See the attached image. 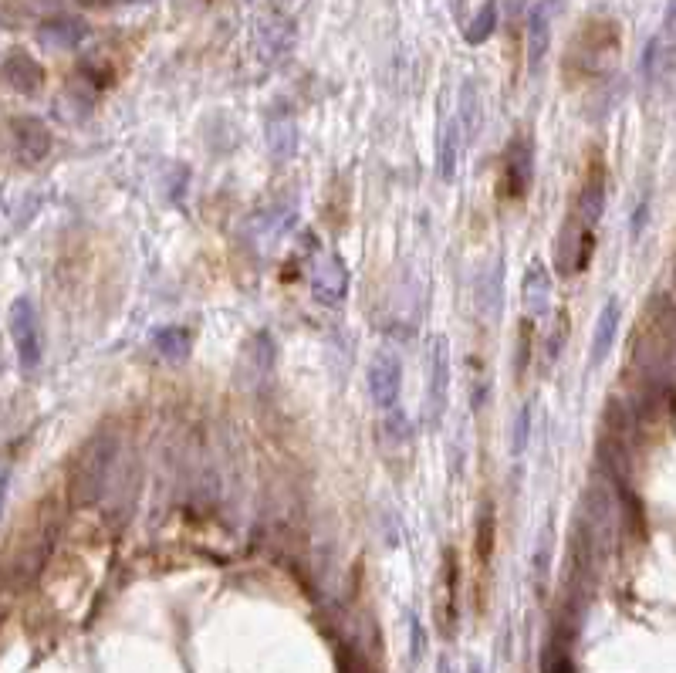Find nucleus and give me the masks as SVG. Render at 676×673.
Segmentation results:
<instances>
[{"label":"nucleus","instance_id":"nucleus-11","mask_svg":"<svg viewBox=\"0 0 676 673\" xmlns=\"http://www.w3.org/2000/svg\"><path fill=\"white\" fill-rule=\"evenodd\" d=\"M153 345L169 366H180L193 352V335L190 329H183V325H163V329L153 335Z\"/></svg>","mask_w":676,"mask_h":673},{"label":"nucleus","instance_id":"nucleus-22","mask_svg":"<svg viewBox=\"0 0 676 673\" xmlns=\"http://www.w3.org/2000/svg\"><path fill=\"white\" fill-rule=\"evenodd\" d=\"M531 413H535V406L524 403L518 410V416H514V433H511V454L514 457H521L531 444Z\"/></svg>","mask_w":676,"mask_h":673},{"label":"nucleus","instance_id":"nucleus-20","mask_svg":"<svg viewBox=\"0 0 676 673\" xmlns=\"http://www.w3.org/2000/svg\"><path fill=\"white\" fill-rule=\"evenodd\" d=\"M44 41H51V44H61V48H71V44H78L85 38V24H78V21H55V24H44Z\"/></svg>","mask_w":676,"mask_h":673},{"label":"nucleus","instance_id":"nucleus-12","mask_svg":"<svg viewBox=\"0 0 676 673\" xmlns=\"http://www.w3.org/2000/svg\"><path fill=\"white\" fill-rule=\"evenodd\" d=\"M240 369L251 376V386H261L264 379L271 376V369H274V345L268 342V335H254V339L247 342Z\"/></svg>","mask_w":676,"mask_h":673},{"label":"nucleus","instance_id":"nucleus-7","mask_svg":"<svg viewBox=\"0 0 676 673\" xmlns=\"http://www.w3.org/2000/svg\"><path fill=\"white\" fill-rule=\"evenodd\" d=\"M477 308L487 322H501L504 312V261L491 258L477 278Z\"/></svg>","mask_w":676,"mask_h":673},{"label":"nucleus","instance_id":"nucleus-18","mask_svg":"<svg viewBox=\"0 0 676 673\" xmlns=\"http://www.w3.org/2000/svg\"><path fill=\"white\" fill-rule=\"evenodd\" d=\"M494 531H497L494 504H491V501H484V508H480V515H477V545H474V552H477V562H480V565L491 559V552H494Z\"/></svg>","mask_w":676,"mask_h":673},{"label":"nucleus","instance_id":"nucleus-3","mask_svg":"<svg viewBox=\"0 0 676 673\" xmlns=\"http://www.w3.org/2000/svg\"><path fill=\"white\" fill-rule=\"evenodd\" d=\"M311 295L322 305L335 308L349 295V268L338 254H322L311 268Z\"/></svg>","mask_w":676,"mask_h":673},{"label":"nucleus","instance_id":"nucleus-16","mask_svg":"<svg viewBox=\"0 0 676 673\" xmlns=\"http://www.w3.org/2000/svg\"><path fill=\"white\" fill-rule=\"evenodd\" d=\"M4 78L17 88V92H34V88H41V82H44L41 68L34 65L28 55H11V58H7Z\"/></svg>","mask_w":676,"mask_h":673},{"label":"nucleus","instance_id":"nucleus-4","mask_svg":"<svg viewBox=\"0 0 676 673\" xmlns=\"http://www.w3.org/2000/svg\"><path fill=\"white\" fill-rule=\"evenodd\" d=\"M535 180V153H531V139L518 136L507 146L504 156V197L507 200H524Z\"/></svg>","mask_w":676,"mask_h":673},{"label":"nucleus","instance_id":"nucleus-8","mask_svg":"<svg viewBox=\"0 0 676 673\" xmlns=\"http://www.w3.org/2000/svg\"><path fill=\"white\" fill-rule=\"evenodd\" d=\"M619 322H622V305L616 298H609L606 305H602L599 318H595V329H592V342H589V366L599 369L602 362L609 359L612 345H616V335H619Z\"/></svg>","mask_w":676,"mask_h":673},{"label":"nucleus","instance_id":"nucleus-1","mask_svg":"<svg viewBox=\"0 0 676 673\" xmlns=\"http://www.w3.org/2000/svg\"><path fill=\"white\" fill-rule=\"evenodd\" d=\"M447 406H450V339L437 335L430 349V373H426V406H423L426 427L437 430Z\"/></svg>","mask_w":676,"mask_h":673},{"label":"nucleus","instance_id":"nucleus-14","mask_svg":"<svg viewBox=\"0 0 676 673\" xmlns=\"http://www.w3.org/2000/svg\"><path fill=\"white\" fill-rule=\"evenodd\" d=\"M457 126H460V136H464V143L467 146L474 143L477 129H480V92H477V82H464V88H460Z\"/></svg>","mask_w":676,"mask_h":673},{"label":"nucleus","instance_id":"nucleus-5","mask_svg":"<svg viewBox=\"0 0 676 673\" xmlns=\"http://www.w3.org/2000/svg\"><path fill=\"white\" fill-rule=\"evenodd\" d=\"M643 68L649 78L656 75H676V0L666 4V14H663V28L656 34L653 41H649L646 48V58H643Z\"/></svg>","mask_w":676,"mask_h":673},{"label":"nucleus","instance_id":"nucleus-13","mask_svg":"<svg viewBox=\"0 0 676 673\" xmlns=\"http://www.w3.org/2000/svg\"><path fill=\"white\" fill-rule=\"evenodd\" d=\"M464 143V136H460V126L457 119H447L440 129V139H437V173L443 183H450L453 176H457V149Z\"/></svg>","mask_w":676,"mask_h":673},{"label":"nucleus","instance_id":"nucleus-6","mask_svg":"<svg viewBox=\"0 0 676 673\" xmlns=\"http://www.w3.org/2000/svg\"><path fill=\"white\" fill-rule=\"evenodd\" d=\"M551 291H555V281H551L548 264L541 261V258H535V261L528 264V271H524V281H521V305H524V315H528V322H541V318L548 315Z\"/></svg>","mask_w":676,"mask_h":673},{"label":"nucleus","instance_id":"nucleus-19","mask_svg":"<svg viewBox=\"0 0 676 673\" xmlns=\"http://www.w3.org/2000/svg\"><path fill=\"white\" fill-rule=\"evenodd\" d=\"M494 28H497V4L487 0V4L470 17V24L464 28V38H467V44H484L494 34Z\"/></svg>","mask_w":676,"mask_h":673},{"label":"nucleus","instance_id":"nucleus-2","mask_svg":"<svg viewBox=\"0 0 676 673\" xmlns=\"http://www.w3.org/2000/svg\"><path fill=\"white\" fill-rule=\"evenodd\" d=\"M369 393L379 410H396L403 393V362L393 349H379L369 362Z\"/></svg>","mask_w":676,"mask_h":673},{"label":"nucleus","instance_id":"nucleus-9","mask_svg":"<svg viewBox=\"0 0 676 673\" xmlns=\"http://www.w3.org/2000/svg\"><path fill=\"white\" fill-rule=\"evenodd\" d=\"M548 44H551V11L545 0H541V4L531 7V14H528V68H531V75H535L541 68V61H545Z\"/></svg>","mask_w":676,"mask_h":673},{"label":"nucleus","instance_id":"nucleus-15","mask_svg":"<svg viewBox=\"0 0 676 673\" xmlns=\"http://www.w3.org/2000/svg\"><path fill=\"white\" fill-rule=\"evenodd\" d=\"M443 592H447V602L437 606V619L447 623V633L453 630V619H457V592H460V565H457V552H447V562H443Z\"/></svg>","mask_w":676,"mask_h":673},{"label":"nucleus","instance_id":"nucleus-10","mask_svg":"<svg viewBox=\"0 0 676 673\" xmlns=\"http://www.w3.org/2000/svg\"><path fill=\"white\" fill-rule=\"evenodd\" d=\"M11 332L17 339V352H21L24 366H34L38 362V329H34V312L28 301H17L14 312H11Z\"/></svg>","mask_w":676,"mask_h":673},{"label":"nucleus","instance_id":"nucleus-23","mask_svg":"<svg viewBox=\"0 0 676 673\" xmlns=\"http://www.w3.org/2000/svg\"><path fill=\"white\" fill-rule=\"evenodd\" d=\"M548 555H551V528H545V531H541V538H538V548H535V579H538V589H545Z\"/></svg>","mask_w":676,"mask_h":673},{"label":"nucleus","instance_id":"nucleus-21","mask_svg":"<svg viewBox=\"0 0 676 673\" xmlns=\"http://www.w3.org/2000/svg\"><path fill=\"white\" fill-rule=\"evenodd\" d=\"M382 437H386V444L406 447L409 440H413V427H409L406 416L399 410H386V420H382Z\"/></svg>","mask_w":676,"mask_h":673},{"label":"nucleus","instance_id":"nucleus-17","mask_svg":"<svg viewBox=\"0 0 676 673\" xmlns=\"http://www.w3.org/2000/svg\"><path fill=\"white\" fill-rule=\"evenodd\" d=\"M14 132H17V139H21V153L28 159H41L44 153H48L51 139H48V132H44V126L38 119H17Z\"/></svg>","mask_w":676,"mask_h":673}]
</instances>
